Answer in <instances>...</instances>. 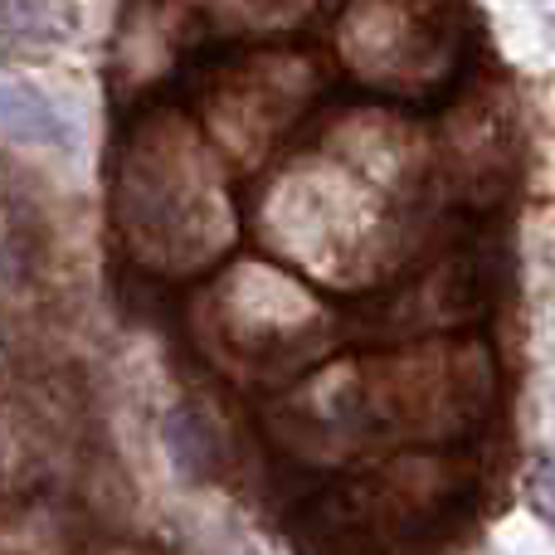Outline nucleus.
I'll list each match as a JSON object with an SVG mask.
<instances>
[{
    "instance_id": "f257e3e1",
    "label": "nucleus",
    "mask_w": 555,
    "mask_h": 555,
    "mask_svg": "<svg viewBox=\"0 0 555 555\" xmlns=\"http://www.w3.org/2000/svg\"><path fill=\"white\" fill-rule=\"evenodd\" d=\"M0 132L15 137V142H29V146L74 142V127L64 122V113H59L44 93L15 88V83H0Z\"/></svg>"
},
{
    "instance_id": "f03ea898",
    "label": "nucleus",
    "mask_w": 555,
    "mask_h": 555,
    "mask_svg": "<svg viewBox=\"0 0 555 555\" xmlns=\"http://www.w3.org/2000/svg\"><path fill=\"white\" fill-rule=\"evenodd\" d=\"M166 443H171V459H176V468L181 473L201 478V473L210 468V434H205L185 410L166 420Z\"/></svg>"
},
{
    "instance_id": "7ed1b4c3",
    "label": "nucleus",
    "mask_w": 555,
    "mask_h": 555,
    "mask_svg": "<svg viewBox=\"0 0 555 555\" xmlns=\"http://www.w3.org/2000/svg\"><path fill=\"white\" fill-rule=\"evenodd\" d=\"M551 463L546 459H537V492H531V507H537V517L541 521H551Z\"/></svg>"
}]
</instances>
